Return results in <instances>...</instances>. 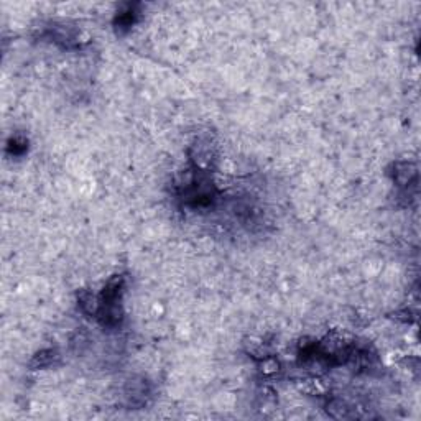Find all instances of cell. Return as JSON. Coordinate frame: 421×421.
I'll use <instances>...</instances> for the list:
<instances>
[{
    "label": "cell",
    "instance_id": "cell-1",
    "mask_svg": "<svg viewBox=\"0 0 421 421\" xmlns=\"http://www.w3.org/2000/svg\"><path fill=\"white\" fill-rule=\"evenodd\" d=\"M28 148V141L23 137H14L7 145V150L12 152V155H22L25 150Z\"/></svg>",
    "mask_w": 421,
    "mask_h": 421
},
{
    "label": "cell",
    "instance_id": "cell-2",
    "mask_svg": "<svg viewBox=\"0 0 421 421\" xmlns=\"http://www.w3.org/2000/svg\"><path fill=\"white\" fill-rule=\"evenodd\" d=\"M135 16L137 14L132 10V7L128 8L127 12H124V14H120L117 16V20H115V25H117L119 30H124V28H130L133 22H135Z\"/></svg>",
    "mask_w": 421,
    "mask_h": 421
},
{
    "label": "cell",
    "instance_id": "cell-3",
    "mask_svg": "<svg viewBox=\"0 0 421 421\" xmlns=\"http://www.w3.org/2000/svg\"><path fill=\"white\" fill-rule=\"evenodd\" d=\"M53 359H55V352H53V351L41 352V354H38V356L35 357V359H33L31 365L33 367H45V365L51 364Z\"/></svg>",
    "mask_w": 421,
    "mask_h": 421
}]
</instances>
